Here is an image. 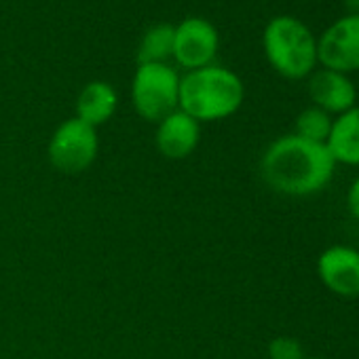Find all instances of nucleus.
Returning a JSON list of instances; mask_svg holds the SVG:
<instances>
[{"label": "nucleus", "instance_id": "nucleus-1", "mask_svg": "<svg viewBox=\"0 0 359 359\" xmlns=\"http://www.w3.org/2000/svg\"><path fill=\"white\" fill-rule=\"evenodd\" d=\"M336 163L325 144H315L296 133L277 137L260 158L266 187L285 197H311L321 193L334 177Z\"/></svg>", "mask_w": 359, "mask_h": 359}, {"label": "nucleus", "instance_id": "nucleus-2", "mask_svg": "<svg viewBox=\"0 0 359 359\" xmlns=\"http://www.w3.org/2000/svg\"><path fill=\"white\" fill-rule=\"evenodd\" d=\"M245 97L241 79L222 66L191 70L180 79V110L199 121H220L233 116Z\"/></svg>", "mask_w": 359, "mask_h": 359}, {"label": "nucleus", "instance_id": "nucleus-3", "mask_svg": "<svg viewBox=\"0 0 359 359\" xmlns=\"http://www.w3.org/2000/svg\"><path fill=\"white\" fill-rule=\"evenodd\" d=\"M262 47L269 64L283 79H309L317 70V39L298 18L279 15L271 20L262 34Z\"/></svg>", "mask_w": 359, "mask_h": 359}, {"label": "nucleus", "instance_id": "nucleus-4", "mask_svg": "<svg viewBox=\"0 0 359 359\" xmlns=\"http://www.w3.org/2000/svg\"><path fill=\"white\" fill-rule=\"evenodd\" d=\"M131 102L146 121H163L180 104V76L167 64H140L131 83Z\"/></svg>", "mask_w": 359, "mask_h": 359}, {"label": "nucleus", "instance_id": "nucleus-5", "mask_svg": "<svg viewBox=\"0 0 359 359\" xmlns=\"http://www.w3.org/2000/svg\"><path fill=\"white\" fill-rule=\"evenodd\" d=\"M97 156V131L81 118L64 121L51 135L49 161L51 165L68 175H76L91 167Z\"/></svg>", "mask_w": 359, "mask_h": 359}, {"label": "nucleus", "instance_id": "nucleus-6", "mask_svg": "<svg viewBox=\"0 0 359 359\" xmlns=\"http://www.w3.org/2000/svg\"><path fill=\"white\" fill-rule=\"evenodd\" d=\"M321 68L351 74L359 70V15H342L317 39Z\"/></svg>", "mask_w": 359, "mask_h": 359}, {"label": "nucleus", "instance_id": "nucleus-7", "mask_svg": "<svg viewBox=\"0 0 359 359\" xmlns=\"http://www.w3.org/2000/svg\"><path fill=\"white\" fill-rule=\"evenodd\" d=\"M220 36L214 24L201 18H189L173 30V57L180 66L199 70L212 66L218 53Z\"/></svg>", "mask_w": 359, "mask_h": 359}, {"label": "nucleus", "instance_id": "nucleus-8", "mask_svg": "<svg viewBox=\"0 0 359 359\" xmlns=\"http://www.w3.org/2000/svg\"><path fill=\"white\" fill-rule=\"evenodd\" d=\"M317 277L323 287L340 298L359 296V250L332 245L317 258Z\"/></svg>", "mask_w": 359, "mask_h": 359}, {"label": "nucleus", "instance_id": "nucleus-9", "mask_svg": "<svg viewBox=\"0 0 359 359\" xmlns=\"http://www.w3.org/2000/svg\"><path fill=\"white\" fill-rule=\"evenodd\" d=\"M309 95L313 106L332 116H338L357 106V89L348 74L327 68L313 70V74L309 76Z\"/></svg>", "mask_w": 359, "mask_h": 359}, {"label": "nucleus", "instance_id": "nucleus-10", "mask_svg": "<svg viewBox=\"0 0 359 359\" xmlns=\"http://www.w3.org/2000/svg\"><path fill=\"white\" fill-rule=\"evenodd\" d=\"M201 137L199 123L182 110H175L158 121L156 129V146L165 158L180 161L193 154Z\"/></svg>", "mask_w": 359, "mask_h": 359}, {"label": "nucleus", "instance_id": "nucleus-11", "mask_svg": "<svg viewBox=\"0 0 359 359\" xmlns=\"http://www.w3.org/2000/svg\"><path fill=\"white\" fill-rule=\"evenodd\" d=\"M325 148L336 165L359 167V106L334 118Z\"/></svg>", "mask_w": 359, "mask_h": 359}, {"label": "nucleus", "instance_id": "nucleus-12", "mask_svg": "<svg viewBox=\"0 0 359 359\" xmlns=\"http://www.w3.org/2000/svg\"><path fill=\"white\" fill-rule=\"evenodd\" d=\"M116 110V91L104 83V81H93L89 83L76 102V118L83 123L97 127L104 125Z\"/></svg>", "mask_w": 359, "mask_h": 359}, {"label": "nucleus", "instance_id": "nucleus-13", "mask_svg": "<svg viewBox=\"0 0 359 359\" xmlns=\"http://www.w3.org/2000/svg\"><path fill=\"white\" fill-rule=\"evenodd\" d=\"M173 30L175 26L169 24L152 26L140 43V64H165L167 57H173Z\"/></svg>", "mask_w": 359, "mask_h": 359}, {"label": "nucleus", "instance_id": "nucleus-14", "mask_svg": "<svg viewBox=\"0 0 359 359\" xmlns=\"http://www.w3.org/2000/svg\"><path fill=\"white\" fill-rule=\"evenodd\" d=\"M332 123H334L332 114L323 112L317 106H309L296 116L294 133L302 140H309L315 144H325L330 137V131H332Z\"/></svg>", "mask_w": 359, "mask_h": 359}, {"label": "nucleus", "instance_id": "nucleus-15", "mask_svg": "<svg viewBox=\"0 0 359 359\" xmlns=\"http://www.w3.org/2000/svg\"><path fill=\"white\" fill-rule=\"evenodd\" d=\"M304 348L294 336H277L269 344V359H304Z\"/></svg>", "mask_w": 359, "mask_h": 359}, {"label": "nucleus", "instance_id": "nucleus-16", "mask_svg": "<svg viewBox=\"0 0 359 359\" xmlns=\"http://www.w3.org/2000/svg\"><path fill=\"white\" fill-rule=\"evenodd\" d=\"M346 210L348 214L359 220V177L353 180V184L348 187V193H346Z\"/></svg>", "mask_w": 359, "mask_h": 359}, {"label": "nucleus", "instance_id": "nucleus-17", "mask_svg": "<svg viewBox=\"0 0 359 359\" xmlns=\"http://www.w3.org/2000/svg\"><path fill=\"white\" fill-rule=\"evenodd\" d=\"M348 15H359V0H342Z\"/></svg>", "mask_w": 359, "mask_h": 359}, {"label": "nucleus", "instance_id": "nucleus-18", "mask_svg": "<svg viewBox=\"0 0 359 359\" xmlns=\"http://www.w3.org/2000/svg\"><path fill=\"white\" fill-rule=\"evenodd\" d=\"M304 359H325V357H304Z\"/></svg>", "mask_w": 359, "mask_h": 359}]
</instances>
